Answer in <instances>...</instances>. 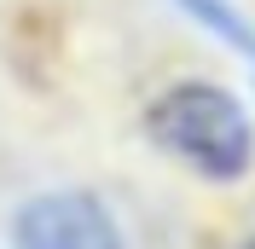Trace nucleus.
<instances>
[{
  "label": "nucleus",
  "mask_w": 255,
  "mask_h": 249,
  "mask_svg": "<svg viewBox=\"0 0 255 249\" xmlns=\"http://www.w3.org/2000/svg\"><path fill=\"white\" fill-rule=\"evenodd\" d=\"M139 127L168 162L197 174L203 186H238L255 168V116L221 81L180 76L157 87L139 110Z\"/></svg>",
  "instance_id": "1"
},
{
  "label": "nucleus",
  "mask_w": 255,
  "mask_h": 249,
  "mask_svg": "<svg viewBox=\"0 0 255 249\" xmlns=\"http://www.w3.org/2000/svg\"><path fill=\"white\" fill-rule=\"evenodd\" d=\"M12 249H128V238L99 191L58 186L35 191L12 215Z\"/></svg>",
  "instance_id": "2"
},
{
  "label": "nucleus",
  "mask_w": 255,
  "mask_h": 249,
  "mask_svg": "<svg viewBox=\"0 0 255 249\" xmlns=\"http://www.w3.org/2000/svg\"><path fill=\"white\" fill-rule=\"evenodd\" d=\"M174 6H180L203 35H215L226 52H238V58L250 64V76H255V23L244 17L238 0H174Z\"/></svg>",
  "instance_id": "3"
},
{
  "label": "nucleus",
  "mask_w": 255,
  "mask_h": 249,
  "mask_svg": "<svg viewBox=\"0 0 255 249\" xmlns=\"http://www.w3.org/2000/svg\"><path fill=\"white\" fill-rule=\"evenodd\" d=\"M238 249H255V238H244V244H238Z\"/></svg>",
  "instance_id": "4"
}]
</instances>
